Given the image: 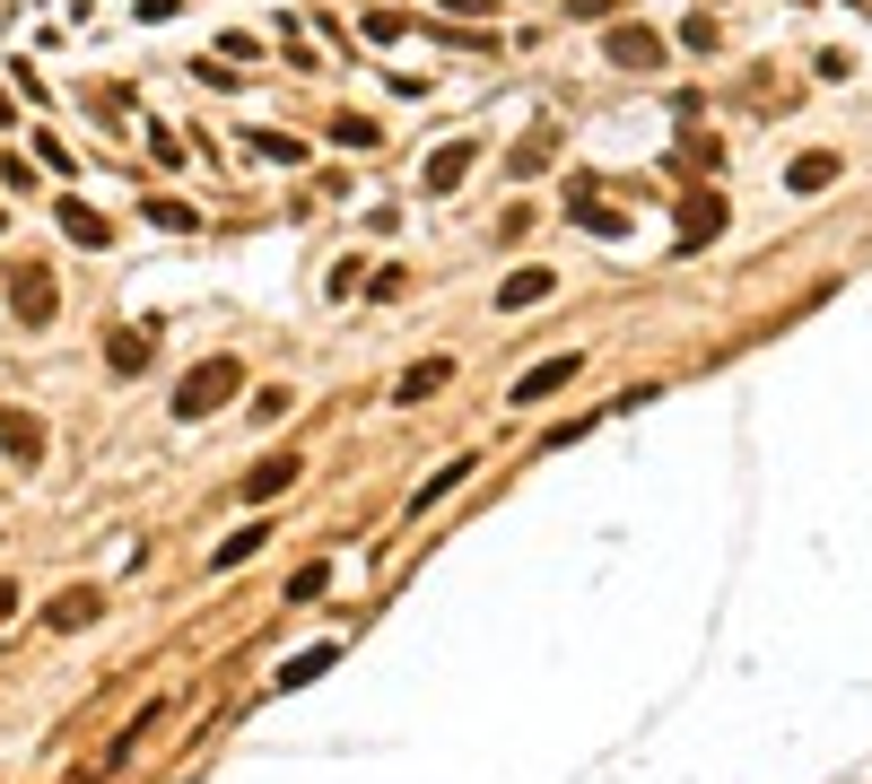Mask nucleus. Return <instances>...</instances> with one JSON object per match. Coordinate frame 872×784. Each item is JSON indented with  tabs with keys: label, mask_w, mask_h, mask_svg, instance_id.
<instances>
[{
	"label": "nucleus",
	"mask_w": 872,
	"mask_h": 784,
	"mask_svg": "<svg viewBox=\"0 0 872 784\" xmlns=\"http://www.w3.org/2000/svg\"><path fill=\"white\" fill-rule=\"evenodd\" d=\"M332 140H341V148H375V140H384V131H375L367 113H341V122H332Z\"/></svg>",
	"instance_id": "obj_18"
},
{
	"label": "nucleus",
	"mask_w": 872,
	"mask_h": 784,
	"mask_svg": "<svg viewBox=\"0 0 872 784\" xmlns=\"http://www.w3.org/2000/svg\"><path fill=\"white\" fill-rule=\"evenodd\" d=\"M9 619H18V584L0 575V628H9Z\"/></svg>",
	"instance_id": "obj_22"
},
{
	"label": "nucleus",
	"mask_w": 872,
	"mask_h": 784,
	"mask_svg": "<svg viewBox=\"0 0 872 784\" xmlns=\"http://www.w3.org/2000/svg\"><path fill=\"white\" fill-rule=\"evenodd\" d=\"M445 9H454V18H472V9H489V0H445Z\"/></svg>",
	"instance_id": "obj_23"
},
{
	"label": "nucleus",
	"mask_w": 872,
	"mask_h": 784,
	"mask_svg": "<svg viewBox=\"0 0 872 784\" xmlns=\"http://www.w3.org/2000/svg\"><path fill=\"white\" fill-rule=\"evenodd\" d=\"M288 479H297V453H271V462H253V471H245V506H271Z\"/></svg>",
	"instance_id": "obj_7"
},
{
	"label": "nucleus",
	"mask_w": 872,
	"mask_h": 784,
	"mask_svg": "<svg viewBox=\"0 0 872 784\" xmlns=\"http://www.w3.org/2000/svg\"><path fill=\"white\" fill-rule=\"evenodd\" d=\"M463 479H472V453H463V462H445V471H437V479H419V497H410V523H419V515H428V506H445V497H454V488H463Z\"/></svg>",
	"instance_id": "obj_9"
},
{
	"label": "nucleus",
	"mask_w": 872,
	"mask_h": 784,
	"mask_svg": "<svg viewBox=\"0 0 872 784\" xmlns=\"http://www.w3.org/2000/svg\"><path fill=\"white\" fill-rule=\"evenodd\" d=\"M236 384H245V366H236V357H201V366L175 384V419H210L219 401H236Z\"/></svg>",
	"instance_id": "obj_1"
},
{
	"label": "nucleus",
	"mask_w": 872,
	"mask_h": 784,
	"mask_svg": "<svg viewBox=\"0 0 872 784\" xmlns=\"http://www.w3.org/2000/svg\"><path fill=\"white\" fill-rule=\"evenodd\" d=\"M323 584H332V566H323V559H306V566H297V575H288V593H297V601H314Z\"/></svg>",
	"instance_id": "obj_20"
},
{
	"label": "nucleus",
	"mask_w": 872,
	"mask_h": 784,
	"mask_svg": "<svg viewBox=\"0 0 872 784\" xmlns=\"http://www.w3.org/2000/svg\"><path fill=\"white\" fill-rule=\"evenodd\" d=\"M0 453H9L18 471H35V462H44V419H35V410H0Z\"/></svg>",
	"instance_id": "obj_3"
},
{
	"label": "nucleus",
	"mask_w": 872,
	"mask_h": 784,
	"mask_svg": "<svg viewBox=\"0 0 872 784\" xmlns=\"http://www.w3.org/2000/svg\"><path fill=\"white\" fill-rule=\"evenodd\" d=\"M550 288H559V270H515V279L498 288V306H506V314H523V306H541Z\"/></svg>",
	"instance_id": "obj_10"
},
{
	"label": "nucleus",
	"mask_w": 872,
	"mask_h": 784,
	"mask_svg": "<svg viewBox=\"0 0 872 784\" xmlns=\"http://www.w3.org/2000/svg\"><path fill=\"white\" fill-rule=\"evenodd\" d=\"M253 550H262V523H245V532H236V541H219V550H210V566H219V575H228V566H245Z\"/></svg>",
	"instance_id": "obj_16"
},
{
	"label": "nucleus",
	"mask_w": 872,
	"mask_h": 784,
	"mask_svg": "<svg viewBox=\"0 0 872 784\" xmlns=\"http://www.w3.org/2000/svg\"><path fill=\"white\" fill-rule=\"evenodd\" d=\"M437 384H445V357H428V366H410V375H401V401H428Z\"/></svg>",
	"instance_id": "obj_17"
},
{
	"label": "nucleus",
	"mask_w": 872,
	"mask_h": 784,
	"mask_svg": "<svg viewBox=\"0 0 872 784\" xmlns=\"http://www.w3.org/2000/svg\"><path fill=\"white\" fill-rule=\"evenodd\" d=\"M550 166V131H532V140H515V175H541Z\"/></svg>",
	"instance_id": "obj_19"
},
{
	"label": "nucleus",
	"mask_w": 872,
	"mask_h": 784,
	"mask_svg": "<svg viewBox=\"0 0 872 784\" xmlns=\"http://www.w3.org/2000/svg\"><path fill=\"white\" fill-rule=\"evenodd\" d=\"M472 157H481V140H445V148L428 157V175H419V192H428V201H445V192H454V184L472 175Z\"/></svg>",
	"instance_id": "obj_2"
},
{
	"label": "nucleus",
	"mask_w": 872,
	"mask_h": 784,
	"mask_svg": "<svg viewBox=\"0 0 872 784\" xmlns=\"http://www.w3.org/2000/svg\"><path fill=\"white\" fill-rule=\"evenodd\" d=\"M785 184H794V192H820V184H838V157H829V148H803V157L785 166Z\"/></svg>",
	"instance_id": "obj_11"
},
{
	"label": "nucleus",
	"mask_w": 872,
	"mask_h": 784,
	"mask_svg": "<svg viewBox=\"0 0 872 784\" xmlns=\"http://www.w3.org/2000/svg\"><path fill=\"white\" fill-rule=\"evenodd\" d=\"M716 227H725V201H716V192H698V201H681V235H689V244H707Z\"/></svg>",
	"instance_id": "obj_12"
},
{
	"label": "nucleus",
	"mask_w": 872,
	"mask_h": 784,
	"mask_svg": "<svg viewBox=\"0 0 872 784\" xmlns=\"http://www.w3.org/2000/svg\"><path fill=\"white\" fill-rule=\"evenodd\" d=\"M148 357H157V349H148L140 332H114V349H106V366H114V375H148Z\"/></svg>",
	"instance_id": "obj_14"
},
{
	"label": "nucleus",
	"mask_w": 872,
	"mask_h": 784,
	"mask_svg": "<svg viewBox=\"0 0 872 784\" xmlns=\"http://www.w3.org/2000/svg\"><path fill=\"white\" fill-rule=\"evenodd\" d=\"M567 375H576V357H541V366H523V375H515V410H523V401H550Z\"/></svg>",
	"instance_id": "obj_6"
},
{
	"label": "nucleus",
	"mask_w": 872,
	"mask_h": 784,
	"mask_svg": "<svg viewBox=\"0 0 872 784\" xmlns=\"http://www.w3.org/2000/svg\"><path fill=\"white\" fill-rule=\"evenodd\" d=\"M62 235H70V244H106L114 227L97 219V210H79V201H62Z\"/></svg>",
	"instance_id": "obj_15"
},
{
	"label": "nucleus",
	"mask_w": 872,
	"mask_h": 784,
	"mask_svg": "<svg viewBox=\"0 0 872 784\" xmlns=\"http://www.w3.org/2000/svg\"><path fill=\"white\" fill-rule=\"evenodd\" d=\"M9 306H18V323H53V306H62L53 270H18V279H9Z\"/></svg>",
	"instance_id": "obj_4"
},
{
	"label": "nucleus",
	"mask_w": 872,
	"mask_h": 784,
	"mask_svg": "<svg viewBox=\"0 0 872 784\" xmlns=\"http://www.w3.org/2000/svg\"><path fill=\"white\" fill-rule=\"evenodd\" d=\"M97 610H106V593H97V584H70V593H53V610H44V619L70 637V628H97Z\"/></svg>",
	"instance_id": "obj_5"
},
{
	"label": "nucleus",
	"mask_w": 872,
	"mask_h": 784,
	"mask_svg": "<svg viewBox=\"0 0 872 784\" xmlns=\"http://www.w3.org/2000/svg\"><path fill=\"white\" fill-rule=\"evenodd\" d=\"M603 53H611L620 70H654V62H663V44H654L645 26H611V44H603Z\"/></svg>",
	"instance_id": "obj_8"
},
{
	"label": "nucleus",
	"mask_w": 872,
	"mask_h": 784,
	"mask_svg": "<svg viewBox=\"0 0 872 784\" xmlns=\"http://www.w3.org/2000/svg\"><path fill=\"white\" fill-rule=\"evenodd\" d=\"M576 227H594V235H620V210H603V201H576Z\"/></svg>",
	"instance_id": "obj_21"
},
{
	"label": "nucleus",
	"mask_w": 872,
	"mask_h": 784,
	"mask_svg": "<svg viewBox=\"0 0 872 784\" xmlns=\"http://www.w3.org/2000/svg\"><path fill=\"white\" fill-rule=\"evenodd\" d=\"M332 663H341V645H306L297 663H279V688H306V680H323Z\"/></svg>",
	"instance_id": "obj_13"
}]
</instances>
